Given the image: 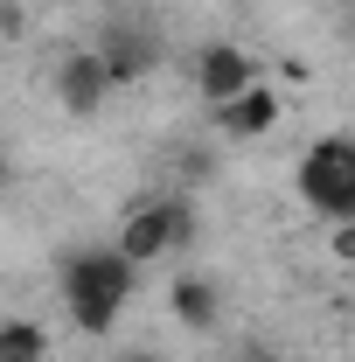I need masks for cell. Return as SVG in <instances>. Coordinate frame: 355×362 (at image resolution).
Masks as SVG:
<instances>
[{
  "label": "cell",
  "instance_id": "1",
  "mask_svg": "<svg viewBox=\"0 0 355 362\" xmlns=\"http://www.w3.org/2000/svg\"><path fill=\"white\" fill-rule=\"evenodd\" d=\"M133 258L119 251V244H98V251H70L63 258V314L77 334L91 341H105L119 314H126V300H133Z\"/></svg>",
  "mask_w": 355,
  "mask_h": 362
},
{
  "label": "cell",
  "instance_id": "2",
  "mask_svg": "<svg viewBox=\"0 0 355 362\" xmlns=\"http://www.w3.org/2000/svg\"><path fill=\"white\" fill-rule=\"evenodd\" d=\"M195 202H181V195H146L126 209V223H119V251L133 258V265H153V258H168V251H188L195 244Z\"/></svg>",
  "mask_w": 355,
  "mask_h": 362
},
{
  "label": "cell",
  "instance_id": "3",
  "mask_svg": "<svg viewBox=\"0 0 355 362\" xmlns=\"http://www.w3.org/2000/svg\"><path fill=\"white\" fill-rule=\"evenodd\" d=\"M293 175H300V202L313 216H327V223L355 216V139H342V133L313 139Z\"/></svg>",
  "mask_w": 355,
  "mask_h": 362
},
{
  "label": "cell",
  "instance_id": "4",
  "mask_svg": "<svg viewBox=\"0 0 355 362\" xmlns=\"http://www.w3.org/2000/svg\"><path fill=\"white\" fill-rule=\"evenodd\" d=\"M251 84H265L258 56H244L237 42H202V56H195V90H202V105H209V112L230 105V98H244Z\"/></svg>",
  "mask_w": 355,
  "mask_h": 362
},
{
  "label": "cell",
  "instance_id": "5",
  "mask_svg": "<svg viewBox=\"0 0 355 362\" xmlns=\"http://www.w3.org/2000/svg\"><path fill=\"white\" fill-rule=\"evenodd\" d=\"M49 84H56V105H63L70 119H91V112L112 98V70H105L98 49H70V56L49 70Z\"/></svg>",
  "mask_w": 355,
  "mask_h": 362
},
{
  "label": "cell",
  "instance_id": "6",
  "mask_svg": "<svg viewBox=\"0 0 355 362\" xmlns=\"http://www.w3.org/2000/svg\"><path fill=\"white\" fill-rule=\"evenodd\" d=\"M91 49L105 56L112 84H139V77H153V63H161V42L146 35V21H105Z\"/></svg>",
  "mask_w": 355,
  "mask_h": 362
},
{
  "label": "cell",
  "instance_id": "7",
  "mask_svg": "<svg viewBox=\"0 0 355 362\" xmlns=\"http://www.w3.org/2000/svg\"><path fill=\"white\" fill-rule=\"evenodd\" d=\"M279 90L272 84H251L244 98H230V105H216V133L223 139H265L272 126H279Z\"/></svg>",
  "mask_w": 355,
  "mask_h": 362
},
{
  "label": "cell",
  "instance_id": "8",
  "mask_svg": "<svg viewBox=\"0 0 355 362\" xmlns=\"http://www.w3.org/2000/svg\"><path fill=\"white\" fill-rule=\"evenodd\" d=\"M168 307H175V320L181 327H195V334H209L216 327V279H202V272H181L175 286H168Z\"/></svg>",
  "mask_w": 355,
  "mask_h": 362
},
{
  "label": "cell",
  "instance_id": "9",
  "mask_svg": "<svg viewBox=\"0 0 355 362\" xmlns=\"http://www.w3.org/2000/svg\"><path fill=\"white\" fill-rule=\"evenodd\" d=\"M0 362H49V327L28 314L0 320Z\"/></svg>",
  "mask_w": 355,
  "mask_h": 362
},
{
  "label": "cell",
  "instance_id": "10",
  "mask_svg": "<svg viewBox=\"0 0 355 362\" xmlns=\"http://www.w3.org/2000/svg\"><path fill=\"white\" fill-rule=\"evenodd\" d=\"M327 251H334L342 265H355V216H342V223L327 230Z\"/></svg>",
  "mask_w": 355,
  "mask_h": 362
},
{
  "label": "cell",
  "instance_id": "11",
  "mask_svg": "<svg viewBox=\"0 0 355 362\" xmlns=\"http://www.w3.org/2000/svg\"><path fill=\"white\" fill-rule=\"evenodd\" d=\"M237 362H286V356H279V349H244Z\"/></svg>",
  "mask_w": 355,
  "mask_h": 362
},
{
  "label": "cell",
  "instance_id": "12",
  "mask_svg": "<svg viewBox=\"0 0 355 362\" xmlns=\"http://www.w3.org/2000/svg\"><path fill=\"white\" fill-rule=\"evenodd\" d=\"M119 362H161V349H126Z\"/></svg>",
  "mask_w": 355,
  "mask_h": 362
},
{
  "label": "cell",
  "instance_id": "13",
  "mask_svg": "<svg viewBox=\"0 0 355 362\" xmlns=\"http://www.w3.org/2000/svg\"><path fill=\"white\" fill-rule=\"evenodd\" d=\"M0 181H7V153H0Z\"/></svg>",
  "mask_w": 355,
  "mask_h": 362
},
{
  "label": "cell",
  "instance_id": "14",
  "mask_svg": "<svg viewBox=\"0 0 355 362\" xmlns=\"http://www.w3.org/2000/svg\"><path fill=\"white\" fill-rule=\"evenodd\" d=\"M349 35H355V7H349Z\"/></svg>",
  "mask_w": 355,
  "mask_h": 362
}]
</instances>
